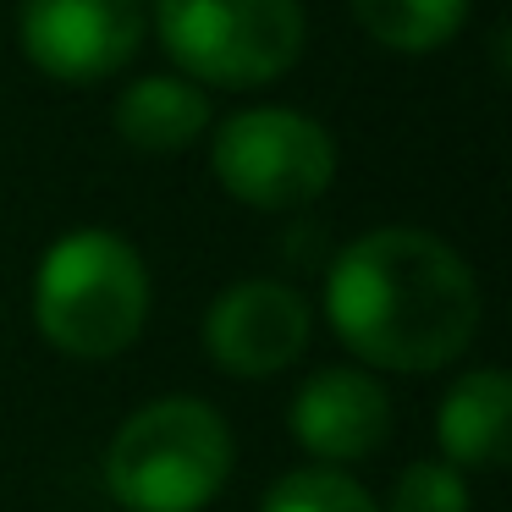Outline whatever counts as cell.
I'll return each instance as SVG.
<instances>
[{"mask_svg": "<svg viewBox=\"0 0 512 512\" xmlns=\"http://www.w3.org/2000/svg\"><path fill=\"white\" fill-rule=\"evenodd\" d=\"M479 281L452 243L419 226L364 232L325 270V320L358 364L430 375L479 336Z\"/></svg>", "mask_w": 512, "mask_h": 512, "instance_id": "cell-1", "label": "cell"}, {"mask_svg": "<svg viewBox=\"0 0 512 512\" xmlns=\"http://www.w3.org/2000/svg\"><path fill=\"white\" fill-rule=\"evenodd\" d=\"M149 320V270L127 237L83 226L50 243L34 276V325L67 358H116Z\"/></svg>", "mask_w": 512, "mask_h": 512, "instance_id": "cell-2", "label": "cell"}, {"mask_svg": "<svg viewBox=\"0 0 512 512\" xmlns=\"http://www.w3.org/2000/svg\"><path fill=\"white\" fill-rule=\"evenodd\" d=\"M232 479V430L204 397H155L111 435L105 485L127 512H204Z\"/></svg>", "mask_w": 512, "mask_h": 512, "instance_id": "cell-3", "label": "cell"}, {"mask_svg": "<svg viewBox=\"0 0 512 512\" xmlns=\"http://www.w3.org/2000/svg\"><path fill=\"white\" fill-rule=\"evenodd\" d=\"M166 56L215 89H265L303 56L298 0H155Z\"/></svg>", "mask_w": 512, "mask_h": 512, "instance_id": "cell-4", "label": "cell"}, {"mask_svg": "<svg viewBox=\"0 0 512 512\" xmlns=\"http://www.w3.org/2000/svg\"><path fill=\"white\" fill-rule=\"evenodd\" d=\"M215 177L248 210H303L336 177V144L314 116L287 105H259L237 111L215 133Z\"/></svg>", "mask_w": 512, "mask_h": 512, "instance_id": "cell-5", "label": "cell"}, {"mask_svg": "<svg viewBox=\"0 0 512 512\" xmlns=\"http://www.w3.org/2000/svg\"><path fill=\"white\" fill-rule=\"evenodd\" d=\"M23 56L56 83H100L127 67L144 39L138 0H23Z\"/></svg>", "mask_w": 512, "mask_h": 512, "instance_id": "cell-6", "label": "cell"}, {"mask_svg": "<svg viewBox=\"0 0 512 512\" xmlns=\"http://www.w3.org/2000/svg\"><path fill=\"white\" fill-rule=\"evenodd\" d=\"M314 314L287 281H232L204 314V353L237 380H270L309 347Z\"/></svg>", "mask_w": 512, "mask_h": 512, "instance_id": "cell-7", "label": "cell"}, {"mask_svg": "<svg viewBox=\"0 0 512 512\" xmlns=\"http://www.w3.org/2000/svg\"><path fill=\"white\" fill-rule=\"evenodd\" d=\"M287 424L303 452L320 457V468H347L386 446L391 397L380 386V375H369V369L325 364L298 386V397L287 408Z\"/></svg>", "mask_w": 512, "mask_h": 512, "instance_id": "cell-8", "label": "cell"}, {"mask_svg": "<svg viewBox=\"0 0 512 512\" xmlns=\"http://www.w3.org/2000/svg\"><path fill=\"white\" fill-rule=\"evenodd\" d=\"M441 452L452 468H501L512 452V380L507 369H468L441 397Z\"/></svg>", "mask_w": 512, "mask_h": 512, "instance_id": "cell-9", "label": "cell"}, {"mask_svg": "<svg viewBox=\"0 0 512 512\" xmlns=\"http://www.w3.org/2000/svg\"><path fill=\"white\" fill-rule=\"evenodd\" d=\"M210 127V100L188 78H138L116 100V133L144 155H177Z\"/></svg>", "mask_w": 512, "mask_h": 512, "instance_id": "cell-10", "label": "cell"}, {"mask_svg": "<svg viewBox=\"0 0 512 512\" xmlns=\"http://www.w3.org/2000/svg\"><path fill=\"white\" fill-rule=\"evenodd\" d=\"M353 17L375 45L424 56V50H441L463 28L468 0H353Z\"/></svg>", "mask_w": 512, "mask_h": 512, "instance_id": "cell-11", "label": "cell"}, {"mask_svg": "<svg viewBox=\"0 0 512 512\" xmlns=\"http://www.w3.org/2000/svg\"><path fill=\"white\" fill-rule=\"evenodd\" d=\"M259 512H380V501L342 468H292L265 490Z\"/></svg>", "mask_w": 512, "mask_h": 512, "instance_id": "cell-12", "label": "cell"}, {"mask_svg": "<svg viewBox=\"0 0 512 512\" xmlns=\"http://www.w3.org/2000/svg\"><path fill=\"white\" fill-rule=\"evenodd\" d=\"M386 512H468V479L452 463H408L386 496Z\"/></svg>", "mask_w": 512, "mask_h": 512, "instance_id": "cell-13", "label": "cell"}]
</instances>
